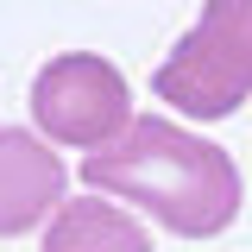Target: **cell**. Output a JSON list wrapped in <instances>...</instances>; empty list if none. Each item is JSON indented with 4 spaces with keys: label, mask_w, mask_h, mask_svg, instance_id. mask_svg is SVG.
Wrapping results in <instances>:
<instances>
[{
    "label": "cell",
    "mask_w": 252,
    "mask_h": 252,
    "mask_svg": "<svg viewBox=\"0 0 252 252\" xmlns=\"http://www.w3.org/2000/svg\"><path fill=\"white\" fill-rule=\"evenodd\" d=\"M82 183L145 208L158 227L183 233V240H215L233 227L246 183H240V164L220 152L215 139H195L177 120H158V114H132L114 145L82 158Z\"/></svg>",
    "instance_id": "6da1fadb"
},
{
    "label": "cell",
    "mask_w": 252,
    "mask_h": 252,
    "mask_svg": "<svg viewBox=\"0 0 252 252\" xmlns=\"http://www.w3.org/2000/svg\"><path fill=\"white\" fill-rule=\"evenodd\" d=\"M69 170L44 145V132L26 126H0V233H32L38 220L63 208Z\"/></svg>",
    "instance_id": "277c9868"
},
{
    "label": "cell",
    "mask_w": 252,
    "mask_h": 252,
    "mask_svg": "<svg viewBox=\"0 0 252 252\" xmlns=\"http://www.w3.org/2000/svg\"><path fill=\"white\" fill-rule=\"evenodd\" d=\"M152 94L183 120H227L252 94V0H202V19L152 69Z\"/></svg>",
    "instance_id": "7a4b0ae2"
},
{
    "label": "cell",
    "mask_w": 252,
    "mask_h": 252,
    "mask_svg": "<svg viewBox=\"0 0 252 252\" xmlns=\"http://www.w3.org/2000/svg\"><path fill=\"white\" fill-rule=\"evenodd\" d=\"M44 252H152V233L114 202H63Z\"/></svg>",
    "instance_id": "5b68a950"
},
{
    "label": "cell",
    "mask_w": 252,
    "mask_h": 252,
    "mask_svg": "<svg viewBox=\"0 0 252 252\" xmlns=\"http://www.w3.org/2000/svg\"><path fill=\"white\" fill-rule=\"evenodd\" d=\"M32 120H38V132L51 145L101 152L132 126V89L107 57L63 51L32 76Z\"/></svg>",
    "instance_id": "3957f363"
}]
</instances>
